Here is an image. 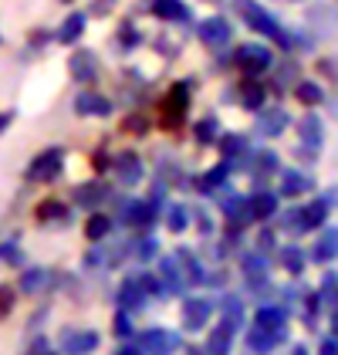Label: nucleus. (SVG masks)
Segmentation results:
<instances>
[{"mask_svg": "<svg viewBox=\"0 0 338 355\" xmlns=\"http://www.w3.org/2000/svg\"><path fill=\"white\" fill-rule=\"evenodd\" d=\"M335 338H338V315H335Z\"/></svg>", "mask_w": 338, "mask_h": 355, "instance_id": "obj_39", "label": "nucleus"}, {"mask_svg": "<svg viewBox=\"0 0 338 355\" xmlns=\"http://www.w3.org/2000/svg\"><path fill=\"white\" fill-rule=\"evenodd\" d=\"M237 98H240L244 109H260L264 98H267V88H264L260 82H244L240 88H237Z\"/></svg>", "mask_w": 338, "mask_h": 355, "instance_id": "obj_13", "label": "nucleus"}, {"mask_svg": "<svg viewBox=\"0 0 338 355\" xmlns=\"http://www.w3.org/2000/svg\"><path fill=\"white\" fill-rule=\"evenodd\" d=\"M257 129H260L264 136H281L284 129H287V112L284 109H267L260 119H257Z\"/></svg>", "mask_w": 338, "mask_h": 355, "instance_id": "obj_12", "label": "nucleus"}, {"mask_svg": "<svg viewBox=\"0 0 338 355\" xmlns=\"http://www.w3.org/2000/svg\"><path fill=\"white\" fill-rule=\"evenodd\" d=\"M199 37H203L210 48H224L226 41H230V24H226L224 17H210V21H203Z\"/></svg>", "mask_w": 338, "mask_h": 355, "instance_id": "obj_7", "label": "nucleus"}, {"mask_svg": "<svg viewBox=\"0 0 338 355\" xmlns=\"http://www.w3.org/2000/svg\"><path fill=\"white\" fill-rule=\"evenodd\" d=\"M251 210H254V217H271V214L278 210V196H274V193H254Z\"/></svg>", "mask_w": 338, "mask_h": 355, "instance_id": "obj_18", "label": "nucleus"}, {"mask_svg": "<svg viewBox=\"0 0 338 355\" xmlns=\"http://www.w3.org/2000/svg\"><path fill=\"white\" fill-rule=\"evenodd\" d=\"M118 176H122V183H139L142 176V166L136 156H122L118 159Z\"/></svg>", "mask_w": 338, "mask_h": 355, "instance_id": "obj_21", "label": "nucleus"}, {"mask_svg": "<svg viewBox=\"0 0 338 355\" xmlns=\"http://www.w3.org/2000/svg\"><path fill=\"white\" fill-rule=\"evenodd\" d=\"M159 274H163V281H166L169 291H179V284H183V274H179V268H176V261H172V257H166V261L159 264Z\"/></svg>", "mask_w": 338, "mask_h": 355, "instance_id": "obj_23", "label": "nucleus"}, {"mask_svg": "<svg viewBox=\"0 0 338 355\" xmlns=\"http://www.w3.org/2000/svg\"><path fill=\"white\" fill-rule=\"evenodd\" d=\"M152 10L159 17H166V21H183L186 17V3H179V0H156Z\"/></svg>", "mask_w": 338, "mask_h": 355, "instance_id": "obj_19", "label": "nucleus"}, {"mask_svg": "<svg viewBox=\"0 0 338 355\" xmlns=\"http://www.w3.org/2000/svg\"><path fill=\"white\" fill-rule=\"evenodd\" d=\"M84 28V14H75V17H68L64 21V28H61V41H75Z\"/></svg>", "mask_w": 338, "mask_h": 355, "instance_id": "obj_25", "label": "nucleus"}, {"mask_svg": "<svg viewBox=\"0 0 338 355\" xmlns=\"http://www.w3.org/2000/svg\"><path fill=\"white\" fill-rule=\"evenodd\" d=\"M210 311H213V304L206 298H190L183 301V325L193 328V331H199V328L210 322Z\"/></svg>", "mask_w": 338, "mask_h": 355, "instance_id": "obj_4", "label": "nucleus"}, {"mask_svg": "<svg viewBox=\"0 0 338 355\" xmlns=\"http://www.w3.org/2000/svg\"><path fill=\"white\" fill-rule=\"evenodd\" d=\"M237 64H240L247 75H260V71H267V68L274 64V55H271V48H264V44H240V48H237Z\"/></svg>", "mask_w": 338, "mask_h": 355, "instance_id": "obj_2", "label": "nucleus"}, {"mask_svg": "<svg viewBox=\"0 0 338 355\" xmlns=\"http://www.w3.org/2000/svg\"><path fill=\"white\" fill-rule=\"evenodd\" d=\"M61 214H64V210H61L57 203H44V207H41V217H44V220H48V217H61Z\"/></svg>", "mask_w": 338, "mask_h": 355, "instance_id": "obj_34", "label": "nucleus"}, {"mask_svg": "<svg viewBox=\"0 0 338 355\" xmlns=\"http://www.w3.org/2000/svg\"><path fill=\"white\" fill-rule=\"evenodd\" d=\"M217 129H220L217 119H203V122L197 125V139L199 142H213V139H217Z\"/></svg>", "mask_w": 338, "mask_h": 355, "instance_id": "obj_28", "label": "nucleus"}, {"mask_svg": "<svg viewBox=\"0 0 338 355\" xmlns=\"http://www.w3.org/2000/svg\"><path fill=\"white\" fill-rule=\"evenodd\" d=\"M318 355H338V338L332 335V338H325L321 345H318Z\"/></svg>", "mask_w": 338, "mask_h": 355, "instance_id": "obj_32", "label": "nucleus"}, {"mask_svg": "<svg viewBox=\"0 0 338 355\" xmlns=\"http://www.w3.org/2000/svg\"><path fill=\"white\" fill-rule=\"evenodd\" d=\"M142 349L149 355H172L179 349V335H172L166 328H152L142 335Z\"/></svg>", "mask_w": 338, "mask_h": 355, "instance_id": "obj_3", "label": "nucleus"}, {"mask_svg": "<svg viewBox=\"0 0 338 355\" xmlns=\"http://www.w3.org/2000/svg\"><path fill=\"white\" fill-rule=\"evenodd\" d=\"M122 355H142V352H139V349H125Z\"/></svg>", "mask_w": 338, "mask_h": 355, "instance_id": "obj_38", "label": "nucleus"}, {"mask_svg": "<svg viewBox=\"0 0 338 355\" xmlns=\"http://www.w3.org/2000/svg\"><path fill=\"white\" fill-rule=\"evenodd\" d=\"M284 322H287V315H284L281 308H260V311H257V328L284 331Z\"/></svg>", "mask_w": 338, "mask_h": 355, "instance_id": "obj_16", "label": "nucleus"}, {"mask_svg": "<svg viewBox=\"0 0 338 355\" xmlns=\"http://www.w3.org/2000/svg\"><path fill=\"white\" fill-rule=\"evenodd\" d=\"M186 98H190V95H186V88H183V85H176V88H172V92H169V98H166V119L169 122H172V119H176V115H183V112H186Z\"/></svg>", "mask_w": 338, "mask_h": 355, "instance_id": "obj_17", "label": "nucleus"}, {"mask_svg": "<svg viewBox=\"0 0 338 355\" xmlns=\"http://www.w3.org/2000/svg\"><path fill=\"white\" fill-rule=\"evenodd\" d=\"M224 180H226V163L217 166L213 173H206V176H203V190H213V187H220Z\"/></svg>", "mask_w": 338, "mask_h": 355, "instance_id": "obj_30", "label": "nucleus"}, {"mask_svg": "<svg viewBox=\"0 0 338 355\" xmlns=\"http://www.w3.org/2000/svg\"><path fill=\"white\" fill-rule=\"evenodd\" d=\"M298 132H301V142H305V149H321V142H325V125H321V119L318 115H305L301 119V125H298Z\"/></svg>", "mask_w": 338, "mask_h": 355, "instance_id": "obj_8", "label": "nucleus"}, {"mask_svg": "<svg viewBox=\"0 0 338 355\" xmlns=\"http://www.w3.org/2000/svg\"><path fill=\"white\" fill-rule=\"evenodd\" d=\"M152 217H156V214H152V207H149V203H132V207L125 210V220H129V223H136V227H149Z\"/></svg>", "mask_w": 338, "mask_h": 355, "instance_id": "obj_22", "label": "nucleus"}, {"mask_svg": "<svg viewBox=\"0 0 338 355\" xmlns=\"http://www.w3.org/2000/svg\"><path fill=\"white\" fill-rule=\"evenodd\" d=\"M311 257H314L318 264L335 261L338 257V227H328V230L318 234V241H314V247H311Z\"/></svg>", "mask_w": 338, "mask_h": 355, "instance_id": "obj_6", "label": "nucleus"}, {"mask_svg": "<svg viewBox=\"0 0 338 355\" xmlns=\"http://www.w3.org/2000/svg\"><path fill=\"white\" fill-rule=\"evenodd\" d=\"M139 254H142V257H152V254H156V241H145Z\"/></svg>", "mask_w": 338, "mask_h": 355, "instance_id": "obj_37", "label": "nucleus"}, {"mask_svg": "<svg viewBox=\"0 0 338 355\" xmlns=\"http://www.w3.org/2000/svg\"><path fill=\"white\" fill-rule=\"evenodd\" d=\"M240 14L247 17V24H251L254 31H260V34H267V37H274V41H281V44H287V34H284V28L264 10V7H257V3H251V0H240Z\"/></svg>", "mask_w": 338, "mask_h": 355, "instance_id": "obj_1", "label": "nucleus"}, {"mask_svg": "<svg viewBox=\"0 0 338 355\" xmlns=\"http://www.w3.org/2000/svg\"><path fill=\"white\" fill-rule=\"evenodd\" d=\"M244 271H247V277L264 274L267 271V257H260V254H247V257H244Z\"/></svg>", "mask_w": 338, "mask_h": 355, "instance_id": "obj_27", "label": "nucleus"}, {"mask_svg": "<svg viewBox=\"0 0 338 355\" xmlns=\"http://www.w3.org/2000/svg\"><path fill=\"white\" fill-rule=\"evenodd\" d=\"M314 183H311L305 173H298V169H287L281 176V193H287V196H298V193H308Z\"/></svg>", "mask_w": 338, "mask_h": 355, "instance_id": "obj_15", "label": "nucleus"}, {"mask_svg": "<svg viewBox=\"0 0 338 355\" xmlns=\"http://www.w3.org/2000/svg\"><path fill=\"white\" fill-rule=\"evenodd\" d=\"M233 328H237V318H224L220 325L213 328V331H210V342H206V355H226L230 352Z\"/></svg>", "mask_w": 338, "mask_h": 355, "instance_id": "obj_5", "label": "nucleus"}, {"mask_svg": "<svg viewBox=\"0 0 338 355\" xmlns=\"http://www.w3.org/2000/svg\"><path fill=\"white\" fill-rule=\"evenodd\" d=\"M98 345L95 331H64V352L68 355H88Z\"/></svg>", "mask_w": 338, "mask_h": 355, "instance_id": "obj_9", "label": "nucleus"}, {"mask_svg": "<svg viewBox=\"0 0 338 355\" xmlns=\"http://www.w3.org/2000/svg\"><path fill=\"white\" fill-rule=\"evenodd\" d=\"M105 234H109V220L105 217H95L88 223V237H91V241H98V237H105Z\"/></svg>", "mask_w": 338, "mask_h": 355, "instance_id": "obj_31", "label": "nucleus"}, {"mask_svg": "<svg viewBox=\"0 0 338 355\" xmlns=\"http://www.w3.org/2000/svg\"><path fill=\"white\" fill-rule=\"evenodd\" d=\"M57 169H61V149H51V153H44V156H37V163L30 166V180H51L57 176Z\"/></svg>", "mask_w": 338, "mask_h": 355, "instance_id": "obj_10", "label": "nucleus"}, {"mask_svg": "<svg viewBox=\"0 0 338 355\" xmlns=\"http://www.w3.org/2000/svg\"><path fill=\"white\" fill-rule=\"evenodd\" d=\"M281 257H284V268H287L291 274H298L301 268H305V257H301V250H298V247H284Z\"/></svg>", "mask_w": 338, "mask_h": 355, "instance_id": "obj_26", "label": "nucleus"}, {"mask_svg": "<svg viewBox=\"0 0 338 355\" xmlns=\"http://www.w3.org/2000/svg\"><path fill=\"white\" fill-rule=\"evenodd\" d=\"M10 301H14V295H10L7 288H0V315H3V311L10 308Z\"/></svg>", "mask_w": 338, "mask_h": 355, "instance_id": "obj_35", "label": "nucleus"}, {"mask_svg": "<svg viewBox=\"0 0 338 355\" xmlns=\"http://www.w3.org/2000/svg\"><path fill=\"white\" fill-rule=\"evenodd\" d=\"M71 75H75L78 82H91V78H95V58L75 55V61H71Z\"/></svg>", "mask_w": 338, "mask_h": 355, "instance_id": "obj_20", "label": "nucleus"}, {"mask_svg": "<svg viewBox=\"0 0 338 355\" xmlns=\"http://www.w3.org/2000/svg\"><path fill=\"white\" fill-rule=\"evenodd\" d=\"M294 95H298V102H305V105H318V102H321V88L314 82H301Z\"/></svg>", "mask_w": 338, "mask_h": 355, "instance_id": "obj_24", "label": "nucleus"}, {"mask_svg": "<svg viewBox=\"0 0 338 355\" xmlns=\"http://www.w3.org/2000/svg\"><path fill=\"white\" fill-rule=\"evenodd\" d=\"M186 220H190V214H186V210H183V207H172V210H169V230H176V234H179V230H183V227H186Z\"/></svg>", "mask_w": 338, "mask_h": 355, "instance_id": "obj_29", "label": "nucleus"}, {"mask_svg": "<svg viewBox=\"0 0 338 355\" xmlns=\"http://www.w3.org/2000/svg\"><path fill=\"white\" fill-rule=\"evenodd\" d=\"M284 338V331H267V328H254L251 335H247V345H251L254 355H267L278 342Z\"/></svg>", "mask_w": 338, "mask_h": 355, "instance_id": "obj_11", "label": "nucleus"}, {"mask_svg": "<svg viewBox=\"0 0 338 355\" xmlns=\"http://www.w3.org/2000/svg\"><path fill=\"white\" fill-rule=\"evenodd\" d=\"M244 149V139H226V156L230 153H240Z\"/></svg>", "mask_w": 338, "mask_h": 355, "instance_id": "obj_36", "label": "nucleus"}, {"mask_svg": "<svg viewBox=\"0 0 338 355\" xmlns=\"http://www.w3.org/2000/svg\"><path fill=\"white\" fill-rule=\"evenodd\" d=\"M98 200V187H84V190H78V203H95Z\"/></svg>", "mask_w": 338, "mask_h": 355, "instance_id": "obj_33", "label": "nucleus"}, {"mask_svg": "<svg viewBox=\"0 0 338 355\" xmlns=\"http://www.w3.org/2000/svg\"><path fill=\"white\" fill-rule=\"evenodd\" d=\"M75 109L82 112V115H109V102L102 98V95H91V92H82L78 98H75Z\"/></svg>", "mask_w": 338, "mask_h": 355, "instance_id": "obj_14", "label": "nucleus"}]
</instances>
